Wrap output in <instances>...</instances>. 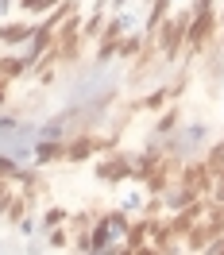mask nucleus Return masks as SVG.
Returning a JSON list of instances; mask_svg holds the SVG:
<instances>
[{"mask_svg": "<svg viewBox=\"0 0 224 255\" xmlns=\"http://www.w3.org/2000/svg\"><path fill=\"white\" fill-rule=\"evenodd\" d=\"M209 197H213L217 205H224V170H221L217 178H213V193H209Z\"/></svg>", "mask_w": 224, "mask_h": 255, "instance_id": "nucleus-17", "label": "nucleus"}, {"mask_svg": "<svg viewBox=\"0 0 224 255\" xmlns=\"http://www.w3.org/2000/svg\"><path fill=\"white\" fill-rule=\"evenodd\" d=\"M193 201H201L193 190H186V186H174V190L162 193V209H166V217H174V213H182V209H190Z\"/></svg>", "mask_w": 224, "mask_h": 255, "instance_id": "nucleus-8", "label": "nucleus"}, {"mask_svg": "<svg viewBox=\"0 0 224 255\" xmlns=\"http://www.w3.org/2000/svg\"><path fill=\"white\" fill-rule=\"evenodd\" d=\"M190 4L182 8V12H170V16L162 19V27L151 35V43L159 50L162 66H178L182 62V54H186V27H190Z\"/></svg>", "mask_w": 224, "mask_h": 255, "instance_id": "nucleus-1", "label": "nucleus"}, {"mask_svg": "<svg viewBox=\"0 0 224 255\" xmlns=\"http://www.w3.org/2000/svg\"><path fill=\"white\" fill-rule=\"evenodd\" d=\"M116 255H139L135 248H128V244H116Z\"/></svg>", "mask_w": 224, "mask_h": 255, "instance_id": "nucleus-20", "label": "nucleus"}, {"mask_svg": "<svg viewBox=\"0 0 224 255\" xmlns=\"http://www.w3.org/2000/svg\"><path fill=\"white\" fill-rule=\"evenodd\" d=\"M190 12H217V0H190Z\"/></svg>", "mask_w": 224, "mask_h": 255, "instance_id": "nucleus-18", "label": "nucleus"}, {"mask_svg": "<svg viewBox=\"0 0 224 255\" xmlns=\"http://www.w3.org/2000/svg\"><path fill=\"white\" fill-rule=\"evenodd\" d=\"M205 166L213 170V178L224 170V139H213V143H209V151H205Z\"/></svg>", "mask_w": 224, "mask_h": 255, "instance_id": "nucleus-13", "label": "nucleus"}, {"mask_svg": "<svg viewBox=\"0 0 224 255\" xmlns=\"http://www.w3.org/2000/svg\"><path fill=\"white\" fill-rule=\"evenodd\" d=\"M205 255H224V236L217 240V244H209V252H205Z\"/></svg>", "mask_w": 224, "mask_h": 255, "instance_id": "nucleus-19", "label": "nucleus"}, {"mask_svg": "<svg viewBox=\"0 0 224 255\" xmlns=\"http://www.w3.org/2000/svg\"><path fill=\"white\" fill-rule=\"evenodd\" d=\"M89 244H93V252H105V248H116V244H120L105 213H101V217L93 221V228H89Z\"/></svg>", "mask_w": 224, "mask_h": 255, "instance_id": "nucleus-9", "label": "nucleus"}, {"mask_svg": "<svg viewBox=\"0 0 224 255\" xmlns=\"http://www.w3.org/2000/svg\"><path fill=\"white\" fill-rule=\"evenodd\" d=\"M93 178L105 182V186H120L131 178V151H112V155H101L93 166Z\"/></svg>", "mask_w": 224, "mask_h": 255, "instance_id": "nucleus-2", "label": "nucleus"}, {"mask_svg": "<svg viewBox=\"0 0 224 255\" xmlns=\"http://www.w3.org/2000/svg\"><path fill=\"white\" fill-rule=\"evenodd\" d=\"M170 16V0H151L147 4V19H143V35L151 39V35L162 27V19Z\"/></svg>", "mask_w": 224, "mask_h": 255, "instance_id": "nucleus-12", "label": "nucleus"}, {"mask_svg": "<svg viewBox=\"0 0 224 255\" xmlns=\"http://www.w3.org/2000/svg\"><path fill=\"white\" fill-rule=\"evenodd\" d=\"M147 4H151V0H147Z\"/></svg>", "mask_w": 224, "mask_h": 255, "instance_id": "nucleus-21", "label": "nucleus"}, {"mask_svg": "<svg viewBox=\"0 0 224 255\" xmlns=\"http://www.w3.org/2000/svg\"><path fill=\"white\" fill-rule=\"evenodd\" d=\"M70 217H74V213H70V209H50L47 217H43V221H39V232H50V228H62V224H70Z\"/></svg>", "mask_w": 224, "mask_h": 255, "instance_id": "nucleus-14", "label": "nucleus"}, {"mask_svg": "<svg viewBox=\"0 0 224 255\" xmlns=\"http://www.w3.org/2000/svg\"><path fill=\"white\" fill-rule=\"evenodd\" d=\"M209 209H213V197H201V201H193L190 209H182V213H174V217H170V232H174L178 244H182V240L190 236L197 224L205 221V217H209Z\"/></svg>", "mask_w": 224, "mask_h": 255, "instance_id": "nucleus-3", "label": "nucleus"}, {"mask_svg": "<svg viewBox=\"0 0 224 255\" xmlns=\"http://www.w3.org/2000/svg\"><path fill=\"white\" fill-rule=\"evenodd\" d=\"M31 74V66L23 62V54H0V78L8 81V85H16Z\"/></svg>", "mask_w": 224, "mask_h": 255, "instance_id": "nucleus-10", "label": "nucleus"}, {"mask_svg": "<svg viewBox=\"0 0 224 255\" xmlns=\"http://www.w3.org/2000/svg\"><path fill=\"white\" fill-rule=\"evenodd\" d=\"M116 47H120V43H97V50H93V62H97V66H109V62H116Z\"/></svg>", "mask_w": 224, "mask_h": 255, "instance_id": "nucleus-16", "label": "nucleus"}, {"mask_svg": "<svg viewBox=\"0 0 224 255\" xmlns=\"http://www.w3.org/2000/svg\"><path fill=\"white\" fill-rule=\"evenodd\" d=\"M31 155H35V162H39V166H47V162H58V159L66 162V139H39Z\"/></svg>", "mask_w": 224, "mask_h": 255, "instance_id": "nucleus-11", "label": "nucleus"}, {"mask_svg": "<svg viewBox=\"0 0 224 255\" xmlns=\"http://www.w3.org/2000/svg\"><path fill=\"white\" fill-rule=\"evenodd\" d=\"M147 47H151V39H147L143 31H139V35H135V31L124 35V39H120V47H116V62H135Z\"/></svg>", "mask_w": 224, "mask_h": 255, "instance_id": "nucleus-7", "label": "nucleus"}, {"mask_svg": "<svg viewBox=\"0 0 224 255\" xmlns=\"http://www.w3.org/2000/svg\"><path fill=\"white\" fill-rule=\"evenodd\" d=\"M178 186L193 190L197 197H209V193H213V170L205 166V159L182 162V166H178Z\"/></svg>", "mask_w": 224, "mask_h": 255, "instance_id": "nucleus-4", "label": "nucleus"}, {"mask_svg": "<svg viewBox=\"0 0 224 255\" xmlns=\"http://www.w3.org/2000/svg\"><path fill=\"white\" fill-rule=\"evenodd\" d=\"M47 244L54 248V252H66V248H70V224H62V228H50V232H47Z\"/></svg>", "mask_w": 224, "mask_h": 255, "instance_id": "nucleus-15", "label": "nucleus"}, {"mask_svg": "<svg viewBox=\"0 0 224 255\" xmlns=\"http://www.w3.org/2000/svg\"><path fill=\"white\" fill-rule=\"evenodd\" d=\"M174 105V93H170V85L162 81V85H155V89H147L139 101H135V112H162Z\"/></svg>", "mask_w": 224, "mask_h": 255, "instance_id": "nucleus-6", "label": "nucleus"}, {"mask_svg": "<svg viewBox=\"0 0 224 255\" xmlns=\"http://www.w3.org/2000/svg\"><path fill=\"white\" fill-rule=\"evenodd\" d=\"M35 27H39V19H0V50L8 54L16 47H27Z\"/></svg>", "mask_w": 224, "mask_h": 255, "instance_id": "nucleus-5", "label": "nucleus"}]
</instances>
